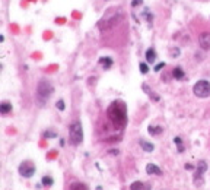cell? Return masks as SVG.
<instances>
[{
	"instance_id": "12",
	"label": "cell",
	"mask_w": 210,
	"mask_h": 190,
	"mask_svg": "<svg viewBox=\"0 0 210 190\" xmlns=\"http://www.w3.org/2000/svg\"><path fill=\"white\" fill-rule=\"evenodd\" d=\"M112 59H111V57H101L99 59V64L102 67H104V69H110L111 66H112Z\"/></svg>"
},
{
	"instance_id": "18",
	"label": "cell",
	"mask_w": 210,
	"mask_h": 190,
	"mask_svg": "<svg viewBox=\"0 0 210 190\" xmlns=\"http://www.w3.org/2000/svg\"><path fill=\"white\" fill-rule=\"evenodd\" d=\"M174 142H175V145L178 146V152H183L184 148H183V140H181V138H174Z\"/></svg>"
},
{
	"instance_id": "1",
	"label": "cell",
	"mask_w": 210,
	"mask_h": 190,
	"mask_svg": "<svg viewBox=\"0 0 210 190\" xmlns=\"http://www.w3.org/2000/svg\"><path fill=\"white\" fill-rule=\"evenodd\" d=\"M107 114L115 127L123 129L127 124V110H126V104L123 101H114L108 107Z\"/></svg>"
},
{
	"instance_id": "3",
	"label": "cell",
	"mask_w": 210,
	"mask_h": 190,
	"mask_svg": "<svg viewBox=\"0 0 210 190\" xmlns=\"http://www.w3.org/2000/svg\"><path fill=\"white\" fill-rule=\"evenodd\" d=\"M69 139H70V143L75 146L80 145V142L83 140V129H82V123L76 120L70 124L69 127Z\"/></svg>"
},
{
	"instance_id": "20",
	"label": "cell",
	"mask_w": 210,
	"mask_h": 190,
	"mask_svg": "<svg viewBox=\"0 0 210 190\" xmlns=\"http://www.w3.org/2000/svg\"><path fill=\"white\" fill-rule=\"evenodd\" d=\"M160 132H162V127H159V126H158V127H152V126H149V133L150 134L155 136V134H159Z\"/></svg>"
},
{
	"instance_id": "23",
	"label": "cell",
	"mask_w": 210,
	"mask_h": 190,
	"mask_svg": "<svg viewBox=\"0 0 210 190\" xmlns=\"http://www.w3.org/2000/svg\"><path fill=\"white\" fill-rule=\"evenodd\" d=\"M164 67H165V63H164V62H160V63H158V64H156L153 70H155V72H159L160 69H164Z\"/></svg>"
},
{
	"instance_id": "22",
	"label": "cell",
	"mask_w": 210,
	"mask_h": 190,
	"mask_svg": "<svg viewBox=\"0 0 210 190\" xmlns=\"http://www.w3.org/2000/svg\"><path fill=\"white\" fill-rule=\"evenodd\" d=\"M55 107H57V110L63 111V110L66 108V105H64V101H63V100H59L57 102H55Z\"/></svg>"
},
{
	"instance_id": "14",
	"label": "cell",
	"mask_w": 210,
	"mask_h": 190,
	"mask_svg": "<svg viewBox=\"0 0 210 190\" xmlns=\"http://www.w3.org/2000/svg\"><path fill=\"white\" fill-rule=\"evenodd\" d=\"M12 111V104L10 102H2L0 104V113L2 114H7V113H10Z\"/></svg>"
},
{
	"instance_id": "25",
	"label": "cell",
	"mask_w": 210,
	"mask_h": 190,
	"mask_svg": "<svg viewBox=\"0 0 210 190\" xmlns=\"http://www.w3.org/2000/svg\"><path fill=\"white\" fill-rule=\"evenodd\" d=\"M142 2H143V0H133V2H131V6H133V7H136V6L142 5Z\"/></svg>"
},
{
	"instance_id": "9",
	"label": "cell",
	"mask_w": 210,
	"mask_h": 190,
	"mask_svg": "<svg viewBox=\"0 0 210 190\" xmlns=\"http://www.w3.org/2000/svg\"><path fill=\"white\" fill-rule=\"evenodd\" d=\"M146 173L155 174V176H160V174H162V170H160L158 165H155V164H147V165H146Z\"/></svg>"
},
{
	"instance_id": "17",
	"label": "cell",
	"mask_w": 210,
	"mask_h": 190,
	"mask_svg": "<svg viewBox=\"0 0 210 190\" xmlns=\"http://www.w3.org/2000/svg\"><path fill=\"white\" fill-rule=\"evenodd\" d=\"M70 190H88L86 186L82 184V183H75V184L70 186Z\"/></svg>"
},
{
	"instance_id": "24",
	"label": "cell",
	"mask_w": 210,
	"mask_h": 190,
	"mask_svg": "<svg viewBox=\"0 0 210 190\" xmlns=\"http://www.w3.org/2000/svg\"><path fill=\"white\" fill-rule=\"evenodd\" d=\"M57 134L54 133V132H45L44 133V138H47V139H51V138H55Z\"/></svg>"
},
{
	"instance_id": "16",
	"label": "cell",
	"mask_w": 210,
	"mask_h": 190,
	"mask_svg": "<svg viewBox=\"0 0 210 190\" xmlns=\"http://www.w3.org/2000/svg\"><path fill=\"white\" fill-rule=\"evenodd\" d=\"M41 183H42L44 186H47V187H50V186L54 184V180L51 179L50 176H44V177H42V180H41Z\"/></svg>"
},
{
	"instance_id": "21",
	"label": "cell",
	"mask_w": 210,
	"mask_h": 190,
	"mask_svg": "<svg viewBox=\"0 0 210 190\" xmlns=\"http://www.w3.org/2000/svg\"><path fill=\"white\" fill-rule=\"evenodd\" d=\"M140 72L143 73V75H147V73H149V66H147V64H146V63H140Z\"/></svg>"
},
{
	"instance_id": "10",
	"label": "cell",
	"mask_w": 210,
	"mask_h": 190,
	"mask_svg": "<svg viewBox=\"0 0 210 190\" xmlns=\"http://www.w3.org/2000/svg\"><path fill=\"white\" fill-rule=\"evenodd\" d=\"M172 76H174L175 79H178V81H181V79H184V76H185V73H184L183 67H180V66L174 67V69H172Z\"/></svg>"
},
{
	"instance_id": "11",
	"label": "cell",
	"mask_w": 210,
	"mask_h": 190,
	"mask_svg": "<svg viewBox=\"0 0 210 190\" xmlns=\"http://www.w3.org/2000/svg\"><path fill=\"white\" fill-rule=\"evenodd\" d=\"M139 143H140V146L143 148V151L146 152H152L153 149H155V146H153V143H150V142H147V140H139Z\"/></svg>"
},
{
	"instance_id": "4",
	"label": "cell",
	"mask_w": 210,
	"mask_h": 190,
	"mask_svg": "<svg viewBox=\"0 0 210 190\" xmlns=\"http://www.w3.org/2000/svg\"><path fill=\"white\" fill-rule=\"evenodd\" d=\"M193 92L199 98H207V97H210V82L206 81V79L197 81L193 86Z\"/></svg>"
},
{
	"instance_id": "5",
	"label": "cell",
	"mask_w": 210,
	"mask_h": 190,
	"mask_svg": "<svg viewBox=\"0 0 210 190\" xmlns=\"http://www.w3.org/2000/svg\"><path fill=\"white\" fill-rule=\"evenodd\" d=\"M121 18V12L120 10H115V13H107L102 19H101L99 22H98V25H99L101 29L104 28H111V27H114V25H117V22H118V19Z\"/></svg>"
},
{
	"instance_id": "19",
	"label": "cell",
	"mask_w": 210,
	"mask_h": 190,
	"mask_svg": "<svg viewBox=\"0 0 210 190\" xmlns=\"http://www.w3.org/2000/svg\"><path fill=\"white\" fill-rule=\"evenodd\" d=\"M142 15H143L144 18H146V21H147V22H149V23H152V19H153V15H152V13H150V12L147 10V9H144V12H143V13H142Z\"/></svg>"
},
{
	"instance_id": "15",
	"label": "cell",
	"mask_w": 210,
	"mask_h": 190,
	"mask_svg": "<svg viewBox=\"0 0 210 190\" xmlns=\"http://www.w3.org/2000/svg\"><path fill=\"white\" fill-rule=\"evenodd\" d=\"M130 190H147V189H146V186L142 181H134V183L130 184Z\"/></svg>"
},
{
	"instance_id": "7",
	"label": "cell",
	"mask_w": 210,
	"mask_h": 190,
	"mask_svg": "<svg viewBox=\"0 0 210 190\" xmlns=\"http://www.w3.org/2000/svg\"><path fill=\"white\" fill-rule=\"evenodd\" d=\"M206 170H207L206 161H200L197 164V171H196V176H194V184L196 186L203 184V174L206 173Z\"/></svg>"
},
{
	"instance_id": "13",
	"label": "cell",
	"mask_w": 210,
	"mask_h": 190,
	"mask_svg": "<svg viewBox=\"0 0 210 190\" xmlns=\"http://www.w3.org/2000/svg\"><path fill=\"white\" fill-rule=\"evenodd\" d=\"M156 60V51L153 48H149L146 51V62L147 63H155Z\"/></svg>"
},
{
	"instance_id": "2",
	"label": "cell",
	"mask_w": 210,
	"mask_h": 190,
	"mask_svg": "<svg viewBox=\"0 0 210 190\" xmlns=\"http://www.w3.org/2000/svg\"><path fill=\"white\" fill-rule=\"evenodd\" d=\"M54 92V86L50 81H39L38 86H37V101H38L39 105H44L47 101L51 98V95Z\"/></svg>"
},
{
	"instance_id": "8",
	"label": "cell",
	"mask_w": 210,
	"mask_h": 190,
	"mask_svg": "<svg viewBox=\"0 0 210 190\" xmlns=\"http://www.w3.org/2000/svg\"><path fill=\"white\" fill-rule=\"evenodd\" d=\"M199 44L203 50H210V34L203 32L199 37Z\"/></svg>"
},
{
	"instance_id": "6",
	"label": "cell",
	"mask_w": 210,
	"mask_h": 190,
	"mask_svg": "<svg viewBox=\"0 0 210 190\" xmlns=\"http://www.w3.org/2000/svg\"><path fill=\"white\" fill-rule=\"evenodd\" d=\"M19 174H21L22 177H25V179L32 177L34 174H35V165H34L31 161L22 162V164L19 165Z\"/></svg>"
},
{
	"instance_id": "26",
	"label": "cell",
	"mask_w": 210,
	"mask_h": 190,
	"mask_svg": "<svg viewBox=\"0 0 210 190\" xmlns=\"http://www.w3.org/2000/svg\"><path fill=\"white\" fill-rule=\"evenodd\" d=\"M185 170H193V165H190V164H187V165H185Z\"/></svg>"
}]
</instances>
